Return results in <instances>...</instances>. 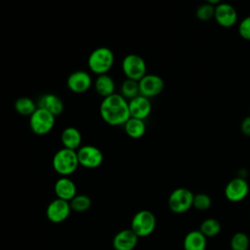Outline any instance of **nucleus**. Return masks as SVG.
Segmentation results:
<instances>
[{
  "label": "nucleus",
  "instance_id": "f257e3e1",
  "mask_svg": "<svg viewBox=\"0 0 250 250\" xmlns=\"http://www.w3.org/2000/svg\"><path fill=\"white\" fill-rule=\"evenodd\" d=\"M102 119L110 126L124 125L131 117L128 101L120 94L114 93L104 98L100 104Z\"/></svg>",
  "mask_w": 250,
  "mask_h": 250
},
{
  "label": "nucleus",
  "instance_id": "f03ea898",
  "mask_svg": "<svg viewBox=\"0 0 250 250\" xmlns=\"http://www.w3.org/2000/svg\"><path fill=\"white\" fill-rule=\"evenodd\" d=\"M113 51L107 47H99L91 52L88 57L87 64L89 69L98 75L106 74L114 63Z\"/></svg>",
  "mask_w": 250,
  "mask_h": 250
},
{
  "label": "nucleus",
  "instance_id": "7ed1b4c3",
  "mask_svg": "<svg viewBox=\"0 0 250 250\" xmlns=\"http://www.w3.org/2000/svg\"><path fill=\"white\" fill-rule=\"evenodd\" d=\"M52 164L54 170L58 174L62 177H67L75 172L79 165L77 152L75 150L62 147L55 153Z\"/></svg>",
  "mask_w": 250,
  "mask_h": 250
},
{
  "label": "nucleus",
  "instance_id": "20e7f679",
  "mask_svg": "<svg viewBox=\"0 0 250 250\" xmlns=\"http://www.w3.org/2000/svg\"><path fill=\"white\" fill-rule=\"evenodd\" d=\"M56 116L48 110L37 107L36 110L29 116L30 130L38 135L43 136L50 133L55 126Z\"/></svg>",
  "mask_w": 250,
  "mask_h": 250
},
{
  "label": "nucleus",
  "instance_id": "39448f33",
  "mask_svg": "<svg viewBox=\"0 0 250 250\" xmlns=\"http://www.w3.org/2000/svg\"><path fill=\"white\" fill-rule=\"evenodd\" d=\"M155 227V216L148 210H141L137 212L131 222V229L138 235V237H145L151 234Z\"/></svg>",
  "mask_w": 250,
  "mask_h": 250
},
{
  "label": "nucleus",
  "instance_id": "423d86ee",
  "mask_svg": "<svg viewBox=\"0 0 250 250\" xmlns=\"http://www.w3.org/2000/svg\"><path fill=\"white\" fill-rule=\"evenodd\" d=\"M122 71L126 78L139 81L146 74V63L137 54H129L123 58Z\"/></svg>",
  "mask_w": 250,
  "mask_h": 250
},
{
  "label": "nucleus",
  "instance_id": "0eeeda50",
  "mask_svg": "<svg viewBox=\"0 0 250 250\" xmlns=\"http://www.w3.org/2000/svg\"><path fill=\"white\" fill-rule=\"evenodd\" d=\"M194 194L186 188H178L174 189L168 198V206L170 210L177 214L187 212L192 207Z\"/></svg>",
  "mask_w": 250,
  "mask_h": 250
},
{
  "label": "nucleus",
  "instance_id": "6e6552de",
  "mask_svg": "<svg viewBox=\"0 0 250 250\" xmlns=\"http://www.w3.org/2000/svg\"><path fill=\"white\" fill-rule=\"evenodd\" d=\"M76 152L79 165H82L85 168H97L102 164L104 160L103 152L95 146H82Z\"/></svg>",
  "mask_w": 250,
  "mask_h": 250
},
{
  "label": "nucleus",
  "instance_id": "1a4fd4ad",
  "mask_svg": "<svg viewBox=\"0 0 250 250\" xmlns=\"http://www.w3.org/2000/svg\"><path fill=\"white\" fill-rule=\"evenodd\" d=\"M93 84L89 72L85 70H75L71 72L66 79V86L72 93L83 94L87 92Z\"/></svg>",
  "mask_w": 250,
  "mask_h": 250
},
{
  "label": "nucleus",
  "instance_id": "9d476101",
  "mask_svg": "<svg viewBox=\"0 0 250 250\" xmlns=\"http://www.w3.org/2000/svg\"><path fill=\"white\" fill-rule=\"evenodd\" d=\"M139 82L140 95L146 98H152L159 95L164 89L163 79L156 74H146Z\"/></svg>",
  "mask_w": 250,
  "mask_h": 250
},
{
  "label": "nucleus",
  "instance_id": "9b49d317",
  "mask_svg": "<svg viewBox=\"0 0 250 250\" xmlns=\"http://www.w3.org/2000/svg\"><path fill=\"white\" fill-rule=\"evenodd\" d=\"M237 12L232 5L221 2L215 6L214 20L219 25L226 28L231 27L237 21Z\"/></svg>",
  "mask_w": 250,
  "mask_h": 250
},
{
  "label": "nucleus",
  "instance_id": "f8f14e48",
  "mask_svg": "<svg viewBox=\"0 0 250 250\" xmlns=\"http://www.w3.org/2000/svg\"><path fill=\"white\" fill-rule=\"evenodd\" d=\"M71 211L69 201L56 198L51 201L47 207V218L53 223H62L67 219Z\"/></svg>",
  "mask_w": 250,
  "mask_h": 250
},
{
  "label": "nucleus",
  "instance_id": "ddd939ff",
  "mask_svg": "<svg viewBox=\"0 0 250 250\" xmlns=\"http://www.w3.org/2000/svg\"><path fill=\"white\" fill-rule=\"evenodd\" d=\"M249 191L247 182L243 178H234L230 180L225 188L226 197L232 202L243 200Z\"/></svg>",
  "mask_w": 250,
  "mask_h": 250
},
{
  "label": "nucleus",
  "instance_id": "4468645a",
  "mask_svg": "<svg viewBox=\"0 0 250 250\" xmlns=\"http://www.w3.org/2000/svg\"><path fill=\"white\" fill-rule=\"evenodd\" d=\"M128 103L131 117L145 120L150 114L151 103L148 98L139 95L136 98L128 101Z\"/></svg>",
  "mask_w": 250,
  "mask_h": 250
},
{
  "label": "nucleus",
  "instance_id": "2eb2a0df",
  "mask_svg": "<svg viewBox=\"0 0 250 250\" xmlns=\"http://www.w3.org/2000/svg\"><path fill=\"white\" fill-rule=\"evenodd\" d=\"M138 238L131 229H122L114 235L112 245L115 250H133L137 245Z\"/></svg>",
  "mask_w": 250,
  "mask_h": 250
},
{
  "label": "nucleus",
  "instance_id": "dca6fc26",
  "mask_svg": "<svg viewBox=\"0 0 250 250\" xmlns=\"http://www.w3.org/2000/svg\"><path fill=\"white\" fill-rule=\"evenodd\" d=\"M36 104H37V107L44 108L49 112H51L52 114H54L55 116L61 115L64 108L62 99L59 96L52 93L42 95L38 99Z\"/></svg>",
  "mask_w": 250,
  "mask_h": 250
},
{
  "label": "nucleus",
  "instance_id": "f3484780",
  "mask_svg": "<svg viewBox=\"0 0 250 250\" xmlns=\"http://www.w3.org/2000/svg\"><path fill=\"white\" fill-rule=\"evenodd\" d=\"M55 193L58 198L70 201L76 195V186L67 177L60 178L54 187Z\"/></svg>",
  "mask_w": 250,
  "mask_h": 250
},
{
  "label": "nucleus",
  "instance_id": "a211bd4d",
  "mask_svg": "<svg viewBox=\"0 0 250 250\" xmlns=\"http://www.w3.org/2000/svg\"><path fill=\"white\" fill-rule=\"evenodd\" d=\"M61 141L63 147L75 150L80 147L82 142V135L80 131L75 127H65L62 132Z\"/></svg>",
  "mask_w": 250,
  "mask_h": 250
},
{
  "label": "nucleus",
  "instance_id": "6ab92c4d",
  "mask_svg": "<svg viewBox=\"0 0 250 250\" xmlns=\"http://www.w3.org/2000/svg\"><path fill=\"white\" fill-rule=\"evenodd\" d=\"M94 87L98 95L103 98H106L115 93V82L107 73L98 75L94 81Z\"/></svg>",
  "mask_w": 250,
  "mask_h": 250
},
{
  "label": "nucleus",
  "instance_id": "aec40b11",
  "mask_svg": "<svg viewBox=\"0 0 250 250\" xmlns=\"http://www.w3.org/2000/svg\"><path fill=\"white\" fill-rule=\"evenodd\" d=\"M206 236L200 230H191L184 238V250H205Z\"/></svg>",
  "mask_w": 250,
  "mask_h": 250
},
{
  "label": "nucleus",
  "instance_id": "412c9836",
  "mask_svg": "<svg viewBox=\"0 0 250 250\" xmlns=\"http://www.w3.org/2000/svg\"><path fill=\"white\" fill-rule=\"evenodd\" d=\"M126 135L132 139H140L146 133V123L144 120L130 117L123 125Z\"/></svg>",
  "mask_w": 250,
  "mask_h": 250
},
{
  "label": "nucleus",
  "instance_id": "4be33fe9",
  "mask_svg": "<svg viewBox=\"0 0 250 250\" xmlns=\"http://www.w3.org/2000/svg\"><path fill=\"white\" fill-rule=\"evenodd\" d=\"M15 110L22 116H30L37 108V104L28 97L18 98L14 104Z\"/></svg>",
  "mask_w": 250,
  "mask_h": 250
},
{
  "label": "nucleus",
  "instance_id": "5701e85b",
  "mask_svg": "<svg viewBox=\"0 0 250 250\" xmlns=\"http://www.w3.org/2000/svg\"><path fill=\"white\" fill-rule=\"evenodd\" d=\"M120 95L127 101H130L140 95L139 82L136 80L126 78L120 87Z\"/></svg>",
  "mask_w": 250,
  "mask_h": 250
},
{
  "label": "nucleus",
  "instance_id": "b1692460",
  "mask_svg": "<svg viewBox=\"0 0 250 250\" xmlns=\"http://www.w3.org/2000/svg\"><path fill=\"white\" fill-rule=\"evenodd\" d=\"M199 230L206 237H213V236H216L220 232L221 224L218 220H216L214 218H208L201 223Z\"/></svg>",
  "mask_w": 250,
  "mask_h": 250
},
{
  "label": "nucleus",
  "instance_id": "393cba45",
  "mask_svg": "<svg viewBox=\"0 0 250 250\" xmlns=\"http://www.w3.org/2000/svg\"><path fill=\"white\" fill-rule=\"evenodd\" d=\"M91 199L89 196L85 194H76L70 201V207L71 210H74L75 212H85L87 211L91 206Z\"/></svg>",
  "mask_w": 250,
  "mask_h": 250
},
{
  "label": "nucleus",
  "instance_id": "a878e982",
  "mask_svg": "<svg viewBox=\"0 0 250 250\" xmlns=\"http://www.w3.org/2000/svg\"><path fill=\"white\" fill-rule=\"evenodd\" d=\"M250 244L249 237L242 231L235 232L230 239L231 250H247Z\"/></svg>",
  "mask_w": 250,
  "mask_h": 250
},
{
  "label": "nucleus",
  "instance_id": "bb28decb",
  "mask_svg": "<svg viewBox=\"0 0 250 250\" xmlns=\"http://www.w3.org/2000/svg\"><path fill=\"white\" fill-rule=\"evenodd\" d=\"M215 15V5L209 4L207 2L199 5L195 11L196 18L201 21H208L214 19Z\"/></svg>",
  "mask_w": 250,
  "mask_h": 250
},
{
  "label": "nucleus",
  "instance_id": "cd10ccee",
  "mask_svg": "<svg viewBox=\"0 0 250 250\" xmlns=\"http://www.w3.org/2000/svg\"><path fill=\"white\" fill-rule=\"evenodd\" d=\"M211 203H212V200L210 196L206 193H197V194H194L193 196L192 206L199 211L207 210L211 206Z\"/></svg>",
  "mask_w": 250,
  "mask_h": 250
},
{
  "label": "nucleus",
  "instance_id": "c85d7f7f",
  "mask_svg": "<svg viewBox=\"0 0 250 250\" xmlns=\"http://www.w3.org/2000/svg\"><path fill=\"white\" fill-rule=\"evenodd\" d=\"M238 34L245 40H250V15L245 17L238 25Z\"/></svg>",
  "mask_w": 250,
  "mask_h": 250
},
{
  "label": "nucleus",
  "instance_id": "c756f323",
  "mask_svg": "<svg viewBox=\"0 0 250 250\" xmlns=\"http://www.w3.org/2000/svg\"><path fill=\"white\" fill-rule=\"evenodd\" d=\"M240 129H241V132L247 136V137H250V115L245 117L242 121H241V124H240Z\"/></svg>",
  "mask_w": 250,
  "mask_h": 250
},
{
  "label": "nucleus",
  "instance_id": "7c9ffc66",
  "mask_svg": "<svg viewBox=\"0 0 250 250\" xmlns=\"http://www.w3.org/2000/svg\"><path fill=\"white\" fill-rule=\"evenodd\" d=\"M222 0H205V2L209 3V4H212V5H218L219 3H221Z\"/></svg>",
  "mask_w": 250,
  "mask_h": 250
}]
</instances>
